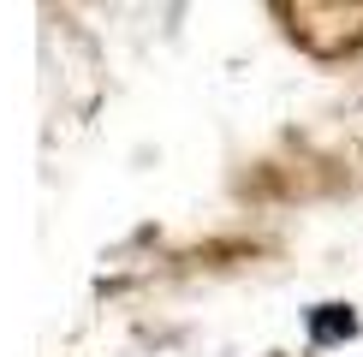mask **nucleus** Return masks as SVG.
<instances>
[{"instance_id":"f257e3e1","label":"nucleus","mask_w":363,"mask_h":357,"mask_svg":"<svg viewBox=\"0 0 363 357\" xmlns=\"http://www.w3.org/2000/svg\"><path fill=\"white\" fill-rule=\"evenodd\" d=\"M334 334H352V316H315V339H334Z\"/></svg>"}]
</instances>
